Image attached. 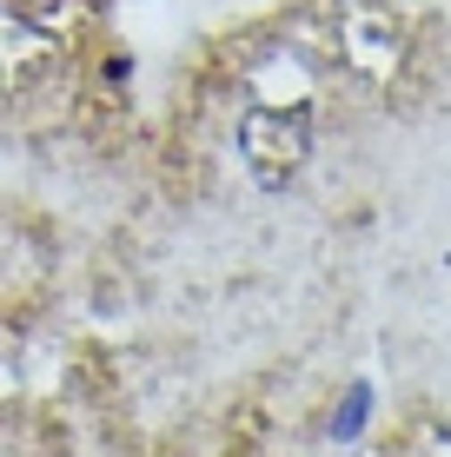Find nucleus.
Segmentation results:
<instances>
[{
	"label": "nucleus",
	"mask_w": 451,
	"mask_h": 457,
	"mask_svg": "<svg viewBox=\"0 0 451 457\" xmlns=\"http://www.w3.org/2000/svg\"><path fill=\"white\" fill-rule=\"evenodd\" d=\"M372 411H379V391H372V378H352V385L338 391L332 418H325V437H332V445H352V437H365Z\"/></svg>",
	"instance_id": "nucleus-1"
},
{
	"label": "nucleus",
	"mask_w": 451,
	"mask_h": 457,
	"mask_svg": "<svg viewBox=\"0 0 451 457\" xmlns=\"http://www.w3.org/2000/svg\"><path fill=\"white\" fill-rule=\"evenodd\" d=\"M106 80H113V87H120V80H133V60H127V54H113V60H106Z\"/></svg>",
	"instance_id": "nucleus-2"
}]
</instances>
